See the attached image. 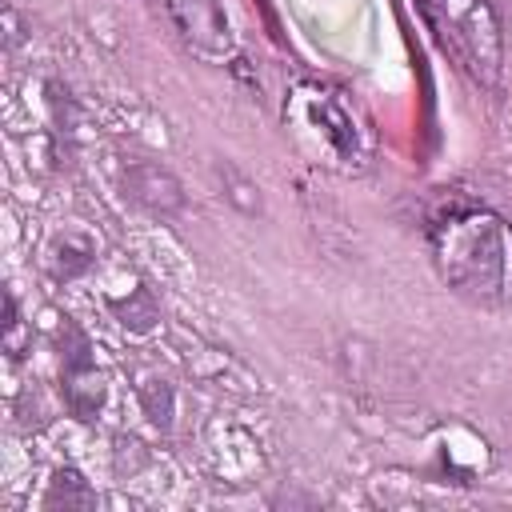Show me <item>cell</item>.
Returning a JSON list of instances; mask_svg holds the SVG:
<instances>
[{
    "mask_svg": "<svg viewBox=\"0 0 512 512\" xmlns=\"http://www.w3.org/2000/svg\"><path fill=\"white\" fill-rule=\"evenodd\" d=\"M20 36H24V24H20V12H16L12 4H4V48L12 52V48L20 44Z\"/></svg>",
    "mask_w": 512,
    "mask_h": 512,
    "instance_id": "14",
    "label": "cell"
},
{
    "mask_svg": "<svg viewBox=\"0 0 512 512\" xmlns=\"http://www.w3.org/2000/svg\"><path fill=\"white\" fill-rule=\"evenodd\" d=\"M0 344H4V352H8V360H12V364H16V360H24V356L32 352V328L24 324L20 304H16V296H12V292H4V324H0Z\"/></svg>",
    "mask_w": 512,
    "mask_h": 512,
    "instance_id": "12",
    "label": "cell"
},
{
    "mask_svg": "<svg viewBox=\"0 0 512 512\" xmlns=\"http://www.w3.org/2000/svg\"><path fill=\"white\" fill-rule=\"evenodd\" d=\"M96 264V240L80 228H64L44 244V272L56 284H72L80 276H88Z\"/></svg>",
    "mask_w": 512,
    "mask_h": 512,
    "instance_id": "6",
    "label": "cell"
},
{
    "mask_svg": "<svg viewBox=\"0 0 512 512\" xmlns=\"http://www.w3.org/2000/svg\"><path fill=\"white\" fill-rule=\"evenodd\" d=\"M284 120L292 124V132L300 136V144L312 148L316 156H324L332 164H360L364 152H360L356 120L320 84H300L292 92V100L284 104Z\"/></svg>",
    "mask_w": 512,
    "mask_h": 512,
    "instance_id": "3",
    "label": "cell"
},
{
    "mask_svg": "<svg viewBox=\"0 0 512 512\" xmlns=\"http://www.w3.org/2000/svg\"><path fill=\"white\" fill-rule=\"evenodd\" d=\"M108 308H112L116 324L136 336H148L160 324V304H156L152 288H144V284H132L124 296H108Z\"/></svg>",
    "mask_w": 512,
    "mask_h": 512,
    "instance_id": "9",
    "label": "cell"
},
{
    "mask_svg": "<svg viewBox=\"0 0 512 512\" xmlns=\"http://www.w3.org/2000/svg\"><path fill=\"white\" fill-rule=\"evenodd\" d=\"M112 464H116V472L124 476H132L136 468H144L148 464V448L136 440V436H116V452H112Z\"/></svg>",
    "mask_w": 512,
    "mask_h": 512,
    "instance_id": "13",
    "label": "cell"
},
{
    "mask_svg": "<svg viewBox=\"0 0 512 512\" xmlns=\"http://www.w3.org/2000/svg\"><path fill=\"white\" fill-rule=\"evenodd\" d=\"M216 180L224 188V200L240 212V216H264V196L256 188L252 176H244L232 160H216Z\"/></svg>",
    "mask_w": 512,
    "mask_h": 512,
    "instance_id": "10",
    "label": "cell"
},
{
    "mask_svg": "<svg viewBox=\"0 0 512 512\" xmlns=\"http://www.w3.org/2000/svg\"><path fill=\"white\" fill-rule=\"evenodd\" d=\"M428 252L440 280L472 304H500L512 288V228L484 204L452 200L432 212Z\"/></svg>",
    "mask_w": 512,
    "mask_h": 512,
    "instance_id": "1",
    "label": "cell"
},
{
    "mask_svg": "<svg viewBox=\"0 0 512 512\" xmlns=\"http://www.w3.org/2000/svg\"><path fill=\"white\" fill-rule=\"evenodd\" d=\"M436 28L448 32L452 52L464 60V68L484 84H500L504 68V24L492 0H424Z\"/></svg>",
    "mask_w": 512,
    "mask_h": 512,
    "instance_id": "2",
    "label": "cell"
},
{
    "mask_svg": "<svg viewBox=\"0 0 512 512\" xmlns=\"http://www.w3.org/2000/svg\"><path fill=\"white\" fill-rule=\"evenodd\" d=\"M96 504H100L96 488H92L88 476H84L80 468H72V464H60V468L52 472L44 496H40V508H48V512H56V508H64V512H88V508H96Z\"/></svg>",
    "mask_w": 512,
    "mask_h": 512,
    "instance_id": "8",
    "label": "cell"
},
{
    "mask_svg": "<svg viewBox=\"0 0 512 512\" xmlns=\"http://www.w3.org/2000/svg\"><path fill=\"white\" fill-rule=\"evenodd\" d=\"M60 396H64V408H68L76 420H96V412H100L104 400H108V380H104V372L96 368V360H92V364L64 368Z\"/></svg>",
    "mask_w": 512,
    "mask_h": 512,
    "instance_id": "7",
    "label": "cell"
},
{
    "mask_svg": "<svg viewBox=\"0 0 512 512\" xmlns=\"http://www.w3.org/2000/svg\"><path fill=\"white\" fill-rule=\"evenodd\" d=\"M180 40L208 64H228L236 56V28L224 0H164Z\"/></svg>",
    "mask_w": 512,
    "mask_h": 512,
    "instance_id": "4",
    "label": "cell"
},
{
    "mask_svg": "<svg viewBox=\"0 0 512 512\" xmlns=\"http://www.w3.org/2000/svg\"><path fill=\"white\" fill-rule=\"evenodd\" d=\"M120 188L124 196L144 208L148 216H160V220H172L184 212L188 204V192L180 184V176L156 160H128L124 172H120Z\"/></svg>",
    "mask_w": 512,
    "mask_h": 512,
    "instance_id": "5",
    "label": "cell"
},
{
    "mask_svg": "<svg viewBox=\"0 0 512 512\" xmlns=\"http://www.w3.org/2000/svg\"><path fill=\"white\" fill-rule=\"evenodd\" d=\"M136 400H140V408H144V416H148L152 428H160V432L172 428V416H176V388H172L164 376H148V380L136 388Z\"/></svg>",
    "mask_w": 512,
    "mask_h": 512,
    "instance_id": "11",
    "label": "cell"
}]
</instances>
